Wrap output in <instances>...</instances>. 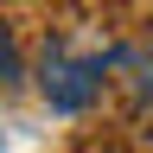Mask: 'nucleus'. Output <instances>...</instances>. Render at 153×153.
Segmentation results:
<instances>
[{
  "label": "nucleus",
  "mask_w": 153,
  "mask_h": 153,
  "mask_svg": "<svg viewBox=\"0 0 153 153\" xmlns=\"http://www.w3.org/2000/svg\"><path fill=\"white\" fill-rule=\"evenodd\" d=\"M102 70H108L102 57H76V51H64V45H51L38 89H45V102H51L57 115H83L96 96H102Z\"/></svg>",
  "instance_id": "nucleus-1"
},
{
  "label": "nucleus",
  "mask_w": 153,
  "mask_h": 153,
  "mask_svg": "<svg viewBox=\"0 0 153 153\" xmlns=\"http://www.w3.org/2000/svg\"><path fill=\"white\" fill-rule=\"evenodd\" d=\"M134 96L153 108V51H134Z\"/></svg>",
  "instance_id": "nucleus-2"
},
{
  "label": "nucleus",
  "mask_w": 153,
  "mask_h": 153,
  "mask_svg": "<svg viewBox=\"0 0 153 153\" xmlns=\"http://www.w3.org/2000/svg\"><path fill=\"white\" fill-rule=\"evenodd\" d=\"M0 83H19V51H13L7 26H0Z\"/></svg>",
  "instance_id": "nucleus-3"
}]
</instances>
